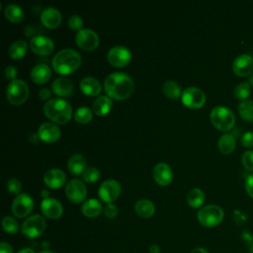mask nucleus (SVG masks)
I'll list each match as a JSON object with an SVG mask.
<instances>
[{"label":"nucleus","instance_id":"nucleus-47","mask_svg":"<svg viewBox=\"0 0 253 253\" xmlns=\"http://www.w3.org/2000/svg\"><path fill=\"white\" fill-rule=\"evenodd\" d=\"M50 95H51V90L48 89V88H46V87H43V88H42V89L39 91V97H40L41 99H42V100L48 98Z\"/></svg>","mask_w":253,"mask_h":253},{"label":"nucleus","instance_id":"nucleus-43","mask_svg":"<svg viewBox=\"0 0 253 253\" xmlns=\"http://www.w3.org/2000/svg\"><path fill=\"white\" fill-rule=\"evenodd\" d=\"M17 73H18V70L15 66L13 65H7L4 69V74H5V77L7 79H10L11 81L14 80L17 76Z\"/></svg>","mask_w":253,"mask_h":253},{"label":"nucleus","instance_id":"nucleus-33","mask_svg":"<svg viewBox=\"0 0 253 253\" xmlns=\"http://www.w3.org/2000/svg\"><path fill=\"white\" fill-rule=\"evenodd\" d=\"M163 92L164 94L172 99H176L181 96V88L179 84L174 80H167L163 84Z\"/></svg>","mask_w":253,"mask_h":253},{"label":"nucleus","instance_id":"nucleus-12","mask_svg":"<svg viewBox=\"0 0 253 253\" xmlns=\"http://www.w3.org/2000/svg\"><path fill=\"white\" fill-rule=\"evenodd\" d=\"M98 194L104 202L112 203L121 194V184L115 179H107L100 185Z\"/></svg>","mask_w":253,"mask_h":253},{"label":"nucleus","instance_id":"nucleus-51","mask_svg":"<svg viewBox=\"0 0 253 253\" xmlns=\"http://www.w3.org/2000/svg\"><path fill=\"white\" fill-rule=\"evenodd\" d=\"M18 253H35V251L31 248H23Z\"/></svg>","mask_w":253,"mask_h":253},{"label":"nucleus","instance_id":"nucleus-22","mask_svg":"<svg viewBox=\"0 0 253 253\" xmlns=\"http://www.w3.org/2000/svg\"><path fill=\"white\" fill-rule=\"evenodd\" d=\"M50 75H51V69L45 63L36 64L30 72L31 79L38 84L45 83L49 79Z\"/></svg>","mask_w":253,"mask_h":253},{"label":"nucleus","instance_id":"nucleus-14","mask_svg":"<svg viewBox=\"0 0 253 253\" xmlns=\"http://www.w3.org/2000/svg\"><path fill=\"white\" fill-rule=\"evenodd\" d=\"M31 49L39 55H47L52 52L54 43L49 37L39 35L35 36L30 40Z\"/></svg>","mask_w":253,"mask_h":253},{"label":"nucleus","instance_id":"nucleus-53","mask_svg":"<svg viewBox=\"0 0 253 253\" xmlns=\"http://www.w3.org/2000/svg\"><path fill=\"white\" fill-rule=\"evenodd\" d=\"M249 83L251 86H253V72L250 74V77H249Z\"/></svg>","mask_w":253,"mask_h":253},{"label":"nucleus","instance_id":"nucleus-19","mask_svg":"<svg viewBox=\"0 0 253 253\" xmlns=\"http://www.w3.org/2000/svg\"><path fill=\"white\" fill-rule=\"evenodd\" d=\"M51 90L53 93L60 97H69L73 94L74 87L72 82L68 78L64 76H59L52 81Z\"/></svg>","mask_w":253,"mask_h":253},{"label":"nucleus","instance_id":"nucleus-32","mask_svg":"<svg viewBox=\"0 0 253 253\" xmlns=\"http://www.w3.org/2000/svg\"><path fill=\"white\" fill-rule=\"evenodd\" d=\"M238 112L240 117L248 122L253 121V101L244 100L238 105Z\"/></svg>","mask_w":253,"mask_h":253},{"label":"nucleus","instance_id":"nucleus-40","mask_svg":"<svg viewBox=\"0 0 253 253\" xmlns=\"http://www.w3.org/2000/svg\"><path fill=\"white\" fill-rule=\"evenodd\" d=\"M241 162L247 170L253 171V150H246L243 152L241 156Z\"/></svg>","mask_w":253,"mask_h":253},{"label":"nucleus","instance_id":"nucleus-10","mask_svg":"<svg viewBox=\"0 0 253 253\" xmlns=\"http://www.w3.org/2000/svg\"><path fill=\"white\" fill-rule=\"evenodd\" d=\"M65 194L71 202L75 204L81 203L82 201L85 200L87 195L85 183L78 178L71 179L70 181L67 182L65 186Z\"/></svg>","mask_w":253,"mask_h":253},{"label":"nucleus","instance_id":"nucleus-13","mask_svg":"<svg viewBox=\"0 0 253 253\" xmlns=\"http://www.w3.org/2000/svg\"><path fill=\"white\" fill-rule=\"evenodd\" d=\"M75 41L81 48L86 50L94 49L99 44V37L97 33L88 28H84L78 31L75 36Z\"/></svg>","mask_w":253,"mask_h":253},{"label":"nucleus","instance_id":"nucleus-16","mask_svg":"<svg viewBox=\"0 0 253 253\" xmlns=\"http://www.w3.org/2000/svg\"><path fill=\"white\" fill-rule=\"evenodd\" d=\"M41 210L46 217L51 219L58 218L63 212V208L60 202L49 197L42 199L41 203Z\"/></svg>","mask_w":253,"mask_h":253},{"label":"nucleus","instance_id":"nucleus-34","mask_svg":"<svg viewBox=\"0 0 253 253\" xmlns=\"http://www.w3.org/2000/svg\"><path fill=\"white\" fill-rule=\"evenodd\" d=\"M92 117H93L92 110L85 106L77 108V110L74 113V119L76 120V122H78L80 124H86V123L90 122Z\"/></svg>","mask_w":253,"mask_h":253},{"label":"nucleus","instance_id":"nucleus-55","mask_svg":"<svg viewBox=\"0 0 253 253\" xmlns=\"http://www.w3.org/2000/svg\"><path fill=\"white\" fill-rule=\"evenodd\" d=\"M40 253H55V252H52V251H50V250H42V251H41Z\"/></svg>","mask_w":253,"mask_h":253},{"label":"nucleus","instance_id":"nucleus-30","mask_svg":"<svg viewBox=\"0 0 253 253\" xmlns=\"http://www.w3.org/2000/svg\"><path fill=\"white\" fill-rule=\"evenodd\" d=\"M204 201H205V193L199 188H194L190 190L187 194V203L192 208L196 209L201 207Z\"/></svg>","mask_w":253,"mask_h":253},{"label":"nucleus","instance_id":"nucleus-8","mask_svg":"<svg viewBox=\"0 0 253 253\" xmlns=\"http://www.w3.org/2000/svg\"><path fill=\"white\" fill-rule=\"evenodd\" d=\"M181 100L185 106L191 109H197L206 103V94L202 89L191 86L182 91Z\"/></svg>","mask_w":253,"mask_h":253},{"label":"nucleus","instance_id":"nucleus-26","mask_svg":"<svg viewBox=\"0 0 253 253\" xmlns=\"http://www.w3.org/2000/svg\"><path fill=\"white\" fill-rule=\"evenodd\" d=\"M112 108V100L109 96H98L92 104V111L98 116H104L109 113Z\"/></svg>","mask_w":253,"mask_h":253},{"label":"nucleus","instance_id":"nucleus-20","mask_svg":"<svg viewBox=\"0 0 253 253\" xmlns=\"http://www.w3.org/2000/svg\"><path fill=\"white\" fill-rule=\"evenodd\" d=\"M66 180L65 173L58 168H50L43 175V181L46 186L52 189L60 188Z\"/></svg>","mask_w":253,"mask_h":253},{"label":"nucleus","instance_id":"nucleus-54","mask_svg":"<svg viewBox=\"0 0 253 253\" xmlns=\"http://www.w3.org/2000/svg\"><path fill=\"white\" fill-rule=\"evenodd\" d=\"M249 253H253V241L251 242V244L249 246Z\"/></svg>","mask_w":253,"mask_h":253},{"label":"nucleus","instance_id":"nucleus-2","mask_svg":"<svg viewBox=\"0 0 253 253\" xmlns=\"http://www.w3.org/2000/svg\"><path fill=\"white\" fill-rule=\"evenodd\" d=\"M81 63L80 53L73 48H62L53 55L51 59L52 68L60 74H69L73 72Z\"/></svg>","mask_w":253,"mask_h":253},{"label":"nucleus","instance_id":"nucleus-36","mask_svg":"<svg viewBox=\"0 0 253 253\" xmlns=\"http://www.w3.org/2000/svg\"><path fill=\"white\" fill-rule=\"evenodd\" d=\"M251 92V85L248 82H242L236 85L234 88V96L240 100H246Z\"/></svg>","mask_w":253,"mask_h":253},{"label":"nucleus","instance_id":"nucleus-7","mask_svg":"<svg viewBox=\"0 0 253 253\" xmlns=\"http://www.w3.org/2000/svg\"><path fill=\"white\" fill-rule=\"evenodd\" d=\"M45 229V220L40 214L30 215L22 224V233L29 238H37Z\"/></svg>","mask_w":253,"mask_h":253},{"label":"nucleus","instance_id":"nucleus-46","mask_svg":"<svg viewBox=\"0 0 253 253\" xmlns=\"http://www.w3.org/2000/svg\"><path fill=\"white\" fill-rule=\"evenodd\" d=\"M0 253H13V248L9 243L2 241L0 243Z\"/></svg>","mask_w":253,"mask_h":253},{"label":"nucleus","instance_id":"nucleus-21","mask_svg":"<svg viewBox=\"0 0 253 253\" xmlns=\"http://www.w3.org/2000/svg\"><path fill=\"white\" fill-rule=\"evenodd\" d=\"M41 21L47 28H55L61 22V13L54 7H46L41 12Z\"/></svg>","mask_w":253,"mask_h":253},{"label":"nucleus","instance_id":"nucleus-28","mask_svg":"<svg viewBox=\"0 0 253 253\" xmlns=\"http://www.w3.org/2000/svg\"><path fill=\"white\" fill-rule=\"evenodd\" d=\"M235 145H236V139H235V136L233 135V133H223L219 139H218V142H217V146H218V149L221 153H224V154H228V153H231L234 148H235Z\"/></svg>","mask_w":253,"mask_h":253},{"label":"nucleus","instance_id":"nucleus-15","mask_svg":"<svg viewBox=\"0 0 253 253\" xmlns=\"http://www.w3.org/2000/svg\"><path fill=\"white\" fill-rule=\"evenodd\" d=\"M232 70L239 76H246L253 72V57L250 54H239L232 63Z\"/></svg>","mask_w":253,"mask_h":253},{"label":"nucleus","instance_id":"nucleus-49","mask_svg":"<svg viewBox=\"0 0 253 253\" xmlns=\"http://www.w3.org/2000/svg\"><path fill=\"white\" fill-rule=\"evenodd\" d=\"M149 252L150 253H159L160 252V247L156 244H152L150 247H149Z\"/></svg>","mask_w":253,"mask_h":253},{"label":"nucleus","instance_id":"nucleus-50","mask_svg":"<svg viewBox=\"0 0 253 253\" xmlns=\"http://www.w3.org/2000/svg\"><path fill=\"white\" fill-rule=\"evenodd\" d=\"M191 253H210L206 248H203V247H197L195 249L192 250Z\"/></svg>","mask_w":253,"mask_h":253},{"label":"nucleus","instance_id":"nucleus-11","mask_svg":"<svg viewBox=\"0 0 253 253\" xmlns=\"http://www.w3.org/2000/svg\"><path fill=\"white\" fill-rule=\"evenodd\" d=\"M108 61L117 67L126 65L131 59L130 50L125 45H115L111 47L107 54Z\"/></svg>","mask_w":253,"mask_h":253},{"label":"nucleus","instance_id":"nucleus-18","mask_svg":"<svg viewBox=\"0 0 253 253\" xmlns=\"http://www.w3.org/2000/svg\"><path fill=\"white\" fill-rule=\"evenodd\" d=\"M38 135L43 141L53 142L59 138L60 129L56 125H54L52 123L44 122L39 126Z\"/></svg>","mask_w":253,"mask_h":253},{"label":"nucleus","instance_id":"nucleus-52","mask_svg":"<svg viewBox=\"0 0 253 253\" xmlns=\"http://www.w3.org/2000/svg\"><path fill=\"white\" fill-rule=\"evenodd\" d=\"M41 195H42V197L43 199H44V198H48V192H47L46 190H42Z\"/></svg>","mask_w":253,"mask_h":253},{"label":"nucleus","instance_id":"nucleus-23","mask_svg":"<svg viewBox=\"0 0 253 253\" xmlns=\"http://www.w3.org/2000/svg\"><path fill=\"white\" fill-rule=\"evenodd\" d=\"M79 86L82 92L88 96H96L102 90L101 83L97 78L93 76L83 77L79 83Z\"/></svg>","mask_w":253,"mask_h":253},{"label":"nucleus","instance_id":"nucleus-45","mask_svg":"<svg viewBox=\"0 0 253 253\" xmlns=\"http://www.w3.org/2000/svg\"><path fill=\"white\" fill-rule=\"evenodd\" d=\"M233 216H234V219L236 220V222H238V223H242L247 219L246 214L243 211H240L237 210L233 211Z\"/></svg>","mask_w":253,"mask_h":253},{"label":"nucleus","instance_id":"nucleus-44","mask_svg":"<svg viewBox=\"0 0 253 253\" xmlns=\"http://www.w3.org/2000/svg\"><path fill=\"white\" fill-rule=\"evenodd\" d=\"M245 189L247 194L253 198V174H250L246 177L245 180Z\"/></svg>","mask_w":253,"mask_h":253},{"label":"nucleus","instance_id":"nucleus-4","mask_svg":"<svg viewBox=\"0 0 253 253\" xmlns=\"http://www.w3.org/2000/svg\"><path fill=\"white\" fill-rule=\"evenodd\" d=\"M210 119L213 126L220 130L231 129L235 123L233 112L225 106L214 107L210 114Z\"/></svg>","mask_w":253,"mask_h":253},{"label":"nucleus","instance_id":"nucleus-5","mask_svg":"<svg viewBox=\"0 0 253 253\" xmlns=\"http://www.w3.org/2000/svg\"><path fill=\"white\" fill-rule=\"evenodd\" d=\"M223 211L217 205H208L200 209L198 211L199 222L206 227H213L218 225L223 219Z\"/></svg>","mask_w":253,"mask_h":253},{"label":"nucleus","instance_id":"nucleus-48","mask_svg":"<svg viewBox=\"0 0 253 253\" xmlns=\"http://www.w3.org/2000/svg\"><path fill=\"white\" fill-rule=\"evenodd\" d=\"M242 237H243V239H244L246 242H248V243H250V244H251V242L253 241V238H252L250 232H248L247 230H244V231L242 232Z\"/></svg>","mask_w":253,"mask_h":253},{"label":"nucleus","instance_id":"nucleus-1","mask_svg":"<svg viewBox=\"0 0 253 253\" xmlns=\"http://www.w3.org/2000/svg\"><path fill=\"white\" fill-rule=\"evenodd\" d=\"M134 88L133 81L129 75L124 72H113L104 81V89L107 95L117 100L129 97Z\"/></svg>","mask_w":253,"mask_h":253},{"label":"nucleus","instance_id":"nucleus-37","mask_svg":"<svg viewBox=\"0 0 253 253\" xmlns=\"http://www.w3.org/2000/svg\"><path fill=\"white\" fill-rule=\"evenodd\" d=\"M100 177V171L96 167H87L82 173V179L87 183H93Z\"/></svg>","mask_w":253,"mask_h":253},{"label":"nucleus","instance_id":"nucleus-27","mask_svg":"<svg viewBox=\"0 0 253 253\" xmlns=\"http://www.w3.org/2000/svg\"><path fill=\"white\" fill-rule=\"evenodd\" d=\"M135 212L144 218L151 217L155 211L154 204L147 199H140L134 204Z\"/></svg>","mask_w":253,"mask_h":253},{"label":"nucleus","instance_id":"nucleus-6","mask_svg":"<svg viewBox=\"0 0 253 253\" xmlns=\"http://www.w3.org/2000/svg\"><path fill=\"white\" fill-rule=\"evenodd\" d=\"M29 96L28 84L21 79H14L9 82L6 88V97L13 105L23 104Z\"/></svg>","mask_w":253,"mask_h":253},{"label":"nucleus","instance_id":"nucleus-17","mask_svg":"<svg viewBox=\"0 0 253 253\" xmlns=\"http://www.w3.org/2000/svg\"><path fill=\"white\" fill-rule=\"evenodd\" d=\"M153 178L159 185L165 186L171 183L173 179V172L170 166L164 162L157 163L152 170Z\"/></svg>","mask_w":253,"mask_h":253},{"label":"nucleus","instance_id":"nucleus-24","mask_svg":"<svg viewBox=\"0 0 253 253\" xmlns=\"http://www.w3.org/2000/svg\"><path fill=\"white\" fill-rule=\"evenodd\" d=\"M86 164H87L86 159L84 155H82L81 153L72 154L67 161L68 170L73 175L82 174L86 169Z\"/></svg>","mask_w":253,"mask_h":253},{"label":"nucleus","instance_id":"nucleus-9","mask_svg":"<svg viewBox=\"0 0 253 253\" xmlns=\"http://www.w3.org/2000/svg\"><path fill=\"white\" fill-rule=\"evenodd\" d=\"M34 209V200L28 193L19 194L12 203V211L17 217H25L31 213Z\"/></svg>","mask_w":253,"mask_h":253},{"label":"nucleus","instance_id":"nucleus-25","mask_svg":"<svg viewBox=\"0 0 253 253\" xmlns=\"http://www.w3.org/2000/svg\"><path fill=\"white\" fill-rule=\"evenodd\" d=\"M81 211L82 213L87 217H96L102 212L103 207L99 200L88 199L82 204Z\"/></svg>","mask_w":253,"mask_h":253},{"label":"nucleus","instance_id":"nucleus-41","mask_svg":"<svg viewBox=\"0 0 253 253\" xmlns=\"http://www.w3.org/2000/svg\"><path fill=\"white\" fill-rule=\"evenodd\" d=\"M103 211H104V214L108 218H114V217H116L118 215L119 209H118V207L116 205H114L112 203H109V204H107L105 206Z\"/></svg>","mask_w":253,"mask_h":253},{"label":"nucleus","instance_id":"nucleus-35","mask_svg":"<svg viewBox=\"0 0 253 253\" xmlns=\"http://www.w3.org/2000/svg\"><path fill=\"white\" fill-rule=\"evenodd\" d=\"M2 227L6 232H8L10 234H15L19 230L18 221L13 216H9V215L3 217Z\"/></svg>","mask_w":253,"mask_h":253},{"label":"nucleus","instance_id":"nucleus-39","mask_svg":"<svg viewBox=\"0 0 253 253\" xmlns=\"http://www.w3.org/2000/svg\"><path fill=\"white\" fill-rule=\"evenodd\" d=\"M67 23H68L69 28L74 31H80L83 26V20L77 14H72L71 16H69Z\"/></svg>","mask_w":253,"mask_h":253},{"label":"nucleus","instance_id":"nucleus-29","mask_svg":"<svg viewBox=\"0 0 253 253\" xmlns=\"http://www.w3.org/2000/svg\"><path fill=\"white\" fill-rule=\"evenodd\" d=\"M5 16L6 18L13 22V23H18V22H21L24 18V11L23 9L15 4V3H10L8 4L6 7H5Z\"/></svg>","mask_w":253,"mask_h":253},{"label":"nucleus","instance_id":"nucleus-42","mask_svg":"<svg viewBox=\"0 0 253 253\" xmlns=\"http://www.w3.org/2000/svg\"><path fill=\"white\" fill-rule=\"evenodd\" d=\"M241 143L245 147L253 146V131H246L241 136Z\"/></svg>","mask_w":253,"mask_h":253},{"label":"nucleus","instance_id":"nucleus-31","mask_svg":"<svg viewBox=\"0 0 253 253\" xmlns=\"http://www.w3.org/2000/svg\"><path fill=\"white\" fill-rule=\"evenodd\" d=\"M27 48H28V44L24 40H17L11 43L8 52L12 58L18 59L25 55Z\"/></svg>","mask_w":253,"mask_h":253},{"label":"nucleus","instance_id":"nucleus-3","mask_svg":"<svg viewBox=\"0 0 253 253\" xmlns=\"http://www.w3.org/2000/svg\"><path fill=\"white\" fill-rule=\"evenodd\" d=\"M45 116L57 124H65L72 114V107L68 101L62 98L49 99L43 106Z\"/></svg>","mask_w":253,"mask_h":253},{"label":"nucleus","instance_id":"nucleus-38","mask_svg":"<svg viewBox=\"0 0 253 253\" xmlns=\"http://www.w3.org/2000/svg\"><path fill=\"white\" fill-rule=\"evenodd\" d=\"M6 187H7V190L12 194H21L20 192L22 190V183L17 178H11L7 180Z\"/></svg>","mask_w":253,"mask_h":253}]
</instances>
